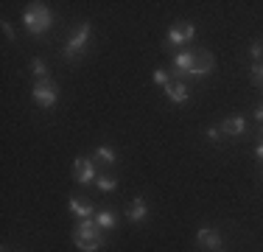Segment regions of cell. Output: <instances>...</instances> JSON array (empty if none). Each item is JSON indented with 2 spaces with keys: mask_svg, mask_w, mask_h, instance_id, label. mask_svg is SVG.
I'll return each instance as SVG.
<instances>
[{
  "mask_svg": "<svg viewBox=\"0 0 263 252\" xmlns=\"http://www.w3.org/2000/svg\"><path fill=\"white\" fill-rule=\"evenodd\" d=\"M106 236L104 230L96 224V219H84V222L76 224V230H73V244L81 249V252H98L104 247Z\"/></svg>",
  "mask_w": 263,
  "mask_h": 252,
  "instance_id": "1",
  "label": "cell"
},
{
  "mask_svg": "<svg viewBox=\"0 0 263 252\" xmlns=\"http://www.w3.org/2000/svg\"><path fill=\"white\" fill-rule=\"evenodd\" d=\"M23 25H26L34 37H40L53 25V11L48 9L45 3H28L26 11H23Z\"/></svg>",
  "mask_w": 263,
  "mask_h": 252,
  "instance_id": "2",
  "label": "cell"
},
{
  "mask_svg": "<svg viewBox=\"0 0 263 252\" xmlns=\"http://www.w3.org/2000/svg\"><path fill=\"white\" fill-rule=\"evenodd\" d=\"M90 37H92V28H90V23H84V25H79L76 31H73V37L67 40V45H65V59L67 62H79L81 56H84V50L87 45H90Z\"/></svg>",
  "mask_w": 263,
  "mask_h": 252,
  "instance_id": "3",
  "label": "cell"
},
{
  "mask_svg": "<svg viewBox=\"0 0 263 252\" xmlns=\"http://www.w3.org/2000/svg\"><path fill=\"white\" fill-rule=\"evenodd\" d=\"M34 104L40 106V110H51V106H56V101H59V87H56L53 79H42L34 84Z\"/></svg>",
  "mask_w": 263,
  "mask_h": 252,
  "instance_id": "4",
  "label": "cell"
},
{
  "mask_svg": "<svg viewBox=\"0 0 263 252\" xmlns=\"http://www.w3.org/2000/svg\"><path fill=\"white\" fill-rule=\"evenodd\" d=\"M193 37H196V25L193 23H174L171 28H168V40H165V45L168 48H185V45H191L193 42Z\"/></svg>",
  "mask_w": 263,
  "mask_h": 252,
  "instance_id": "5",
  "label": "cell"
},
{
  "mask_svg": "<svg viewBox=\"0 0 263 252\" xmlns=\"http://www.w3.org/2000/svg\"><path fill=\"white\" fill-rule=\"evenodd\" d=\"M213 67H216V59H213L210 50H193V79H208L213 73Z\"/></svg>",
  "mask_w": 263,
  "mask_h": 252,
  "instance_id": "6",
  "label": "cell"
},
{
  "mask_svg": "<svg viewBox=\"0 0 263 252\" xmlns=\"http://www.w3.org/2000/svg\"><path fill=\"white\" fill-rule=\"evenodd\" d=\"M73 179L79 182V185H90V182H96V166H92V160H87V157H76L73 160Z\"/></svg>",
  "mask_w": 263,
  "mask_h": 252,
  "instance_id": "7",
  "label": "cell"
},
{
  "mask_svg": "<svg viewBox=\"0 0 263 252\" xmlns=\"http://www.w3.org/2000/svg\"><path fill=\"white\" fill-rule=\"evenodd\" d=\"M196 244L202 249H208V252H221V247H224L221 236H218L213 227H199L196 230Z\"/></svg>",
  "mask_w": 263,
  "mask_h": 252,
  "instance_id": "8",
  "label": "cell"
},
{
  "mask_svg": "<svg viewBox=\"0 0 263 252\" xmlns=\"http://www.w3.org/2000/svg\"><path fill=\"white\" fill-rule=\"evenodd\" d=\"M67 205H70V213L79 219V222H84V219H96V210H92L96 205H92L90 199H84V196H70V202H67Z\"/></svg>",
  "mask_w": 263,
  "mask_h": 252,
  "instance_id": "9",
  "label": "cell"
},
{
  "mask_svg": "<svg viewBox=\"0 0 263 252\" xmlns=\"http://www.w3.org/2000/svg\"><path fill=\"white\" fill-rule=\"evenodd\" d=\"M171 67H174V76H179V79L191 76L193 73V50H179V53L174 56Z\"/></svg>",
  "mask_w": 263,
  "mask_h": 252,
  "instance_id": "10",
  "label": "cell"
},
{
  "mask_svg": "<svg viewBox=\"0 0 263 252\" xmlns=\"http://www.w3.org/2000/svg\"><path fill=\"white\" fill-rule=\"evenodd\" d=\"M165 96H168V101H171L174 106H185L187 98H191V90H187L185 81H177V84L171 81V84L165 87Z\"/></svg>",
  "mask_w": 263,
  "mask_h": 252,
  "instance_id": "11",
  "label": "cell"
},
{
  "mask_svg": "<svg viewBox=\"0 0 263 252\" xmlns=\"http://www.w3.org/2000/svg\"><path fill=\"white\" fill-rule=\"evenodd\" d=\"M221 135H227V137H241L243 132H247V121H243L241 115H230V118H224L221 121Z\"/></svg>",
  "mask_w": 263,
  "mask_h": 252,
  "instance_id": "12",
  "label": "cell"
},
{
  "mask_svg": "<svg viewBox=\"0 0 263 252\" xmlns=\"http://www.w3.org/2000/svg\"><path fill=\"white\" fill-rule=\"evenodd\" d=\"M146 219H148V205H146V199H143V196H135V199H132V205H129V222L140 224V222H146Z\"/></svg>",
  "mask_w": 263,
  "mask_h": 252,
  "instance_id": "13",
  "label": "cell"
},
{
  "mask_svg": "<svg viewBox=\"0 0 263 252\" xmlns=\"http://www.w3.org/2000/svg\"><path fill=\"white\" fill-rule=\"evenodd\" d=\"M96 224L101 227L104 232H109V230H115V224H118V216L112 210H101V213H96Z\"/></svg>",
  "mask_w": 263,
  "mask_h": 252,
  "instance_id": "14",
  "label": "cell"
},
{
  "mask_svg": "<svg viewBox=\"0 0 263 252\" xmlns=\"http://www.w3.org/2000/svg\"><path fill=\"white\" fill-rule=\"evenodd\" d=\"M92 157H96L98 163H104V166H115V163H118V154H115V149H112V146H98Z\"/></svg>",
  "mask_w": 263,
  "mask_h": 252,
  "instance_id": "15",
  "label": "cell"
},
{
  "mask_svg": "<svg viewBox=\"0 0 263 252\" xmlns=\"http://www.w3.org/2000/svg\"><path fill=\"white\" fill-rule=\"evenodd\" d=\"M31 70H34V79H36V81H42V79H51V76H48V65L40 59V56H36V59L31 62Z\"/></svg>",
  "mask_w": 263,
  "mask_h": 252,
  "instance_id": "16",
  "label": "cell"
},
{
  "mask_svg": "<svg viewBox=\"0 0 263 252\" xmlns=\"http://www.w3.org/2000/svg\"><path fill=\"white\" fill-rule=\"evenodd\" d=\"M96 185H98V191H104V193H112V191H115V188H118V179H115V176H98V179H96Z\"/></svg>",
  "mask_w": 263,
  "mask_h": 252,
  "instance_id": "17",
  "label": "cell"
},
{
  "mask_svg": "<svg viewBox=\"0 0 263 252\" xmlns=\"http://www.w3.org/2000/svg\"><path fill=\"white\" fill-rule=\"evenodd\" d=\"M249 79H252L255 87H263V62H252V67H249Z\"/></svg>",
  "mask_w": 263,
  "mask_h": 252,
  "instance_id": "18",
  "label": "cell"
},
{
  "mask_svg": "<svg viewBox=\"0 0 263 252\" xmlns=\"http://www.w3.org/2000/svg\"><path fill=\"white\" fill-rule=\"evenodd\" d=\"M249 56H252L255 62H263V42L260 40H255L252 45H249Z\"/></svg>",
  "mask_w": 263,
  "mask_h": 252,
  "instance_id": "19",
  "label": "cell"
},
{
  "mask_svg": "<svg viewBox=\"0 0 263 252\" xmlns=\"http://www.w3.org/2000/svg\"><path fill=\"white\" fill-rule=\"evenodd\" d=\"M154 84H160V87H168V84H171L168 70H154Z\"/></svg>",
  "mask_w": 263,
  "mask_h": 252,
  "instance_id": "20",
  "label": "cell"
},
{
  "mask_svg": "<svg viewBox=\"0 0 263 252\" xmlns=\"http://www.w3.org/2000/svg\"><path fill=\"white\" fill-rule=\"evenodd\" d=\"M3 34H6V40H14V37H17L14 34V25H11L9 20H3Z\"/></svg>",
  "mask_w": 263,
  "mask_h": 252,
  "instance_id": "21",
  "label": "cell"
},
{
  "mask_svg": "<svg viewBox=\"0 0 263 252\" xmlns=\"http://www.w3.org/2000/svg\"><path fill=\"white\" fill-rule=\"evenodd\" d=\"M208 137H210L213 143H218V137H221V129H216V126H210V129H208Z\"/></svg>",
  "mask_w": 263,
  "mask_h": 252,
  "instance_id": "22",
  "label": "cell"
},
{
  "mask_svg": "<svg viewBox=\"0 0 263 252\" xmlns=\"http://www.w3.org/2000/svg\"><path fill=\"white\" fill-rule=\"evenodd\" d=\"M255 157H258V160H263V143H258V146H255Z\"/></svg>",
  "mask_w": 263,
  "mask_h": 252,
  "instance_id": "23",
  "label": "cell"
},
{
  "mask_svg": "<svg viewBox=\"0 0 263 252\" xmlns=\"http://www.w3.org/2000/svg\"><path fill=\"white\" fill-rule=\"evenodd\" d=\"M255 118H258V121H260V123H263V104H260V106H258V110H255Z\"/></svg>",
  "mask_w": 263,
  "mask_h": 252,
  "instance_id": "24",
  "label": "cell"
},
{
  "mask_svg": "<svg viewBox=\"0 0 263 252\" xmlns=\"http://www.w3.org/2000/svg\"><path fill=\"white\" fill-rule=\"evenodd\" d=\"M258 140L263 143V126H260V132H258Z\"/></svg>",
  "mask_w": 263,
  "mask_h": 252,
  "instance_id": "25",
  "label": "cell"
}]
</instances>
